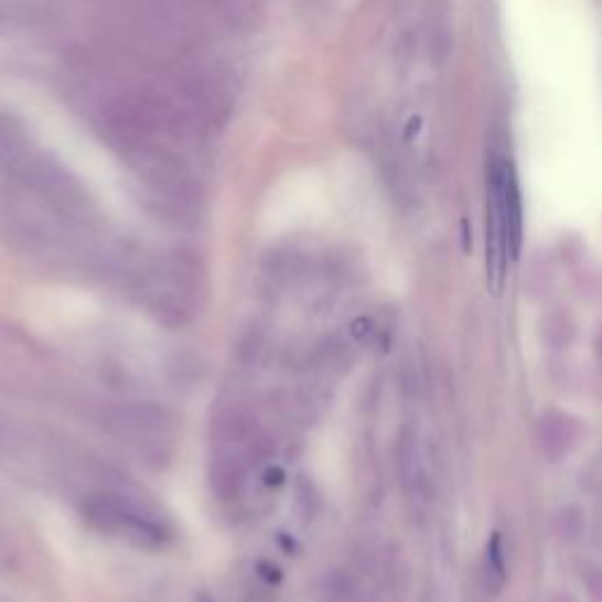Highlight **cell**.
Wrapping results in <instances>:
<instances>
[{"mask_svg":"<svg viewBox=\"0 0 602 602\" xmlns=\"http://www.w3.org/2000/svg\"><path fill=\"white\" fill-rule=\"evenodd\" d=\"M83 520L95 533L155 551L170 539L168 523L137 497L120 490H97L83 499Z\"/></svg>","mask_w":602,"mask_h":602,"instance_id":"6da1fadb","label":"cell"},{"mask_svg":"<svg viewBox=\"0 0 602 602\" xmlns=\"http://www.w3.org/2000/svg\"><path fill=\"white\" fill-rule=\"evenodd\" d=\"M252 464L247 462V456L222 445H212V456L207 466L209 487L217 494L222 502H234L245 487L247 471Z\"/></svg>","mask_w":602,"mask_h":602,"instance_id":"277c9868","label":"cell"},{"mask_svg":"<svg viewBox=\"0 0 602 602\" xmlns=\"http://www.w3.org/2000/svg\"><path fill=\"white\" fill-rule=\"evenodd\" d=\"M485 574L487 581L494 589L504 587L506 581V568H504V548H502V535L494 533L487 541V553H485Z\"/></svg>","mask_w":602,"mask_h":602,"instance_id":"5b68a950","label":"cell"},{"mask_svg":"<svg viewBox=\"0 0 602 602\" xmlns=\"http://www.w3.org/2000/svg\"><path fill=\"white\" fill-rule=\"evenodd\" d=\"M487 209L499 217L508 236L510 259L516 261L523 245V201L516 172H513L510 163L504 161V158L492 161L487 172Z\"/></svg>","mask_w":602,"mask_h":602,"instance_id":"3957f363","label":"cell"},{"mask_svg":"<svg viewBox=\"0 0 602 602\" xmlns=\"http://www.w3.org/2000/svg\"><path fill=\"white\" fill-rule=\"evenodd\" d=\"M104 427L120 440L130 442L151 462H168V442L174 431L172 415L153 402H120L106 410Z\"/></svg>","mask_w":602,"mask_h":602,"instance_id":"7a4b0ae2","label":"cell"},{"mask_svg":"<svg viewBox=\"0 0 602 602\" xmlns=\"http://www.w3.org/2000/svg\"><path fill=\"white\" fill-rule=\"evenodd\" d=\"M261 344H264V336L257 327H252L250 332H245L240 336V358L245 363H252L257 358V353L261 351Z\"/></svg>","mask_w":602,"mask_h":602,"instance_id":"8992f818","label":"cell"},{"mask_svg":"<svg viewBox=\"0 0 602 602\" xmlns=\"http://www.w3.org/2000/svg\"><path fill=\"white\" fill-rule=\"evenodd\" d=\"M245 602H273V600L269 595H264V591H255V593L247 595Z\"/></svg>","mask_w":602,"mask_h":602,"instance_id":"52a82bcc","label":"cell"}]
</instances>
